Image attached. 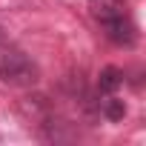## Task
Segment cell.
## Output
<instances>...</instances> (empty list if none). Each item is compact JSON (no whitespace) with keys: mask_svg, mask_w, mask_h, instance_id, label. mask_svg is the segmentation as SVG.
Segmentation results:
<instances>
[{"mask_svg":"<svg viewBox=\"0 0 146 146\" xmlns=\"http://www.w3.org/2000/svg\"><path fill=\"white\" fill-rule=\"evenodd\" d=\"M120 83H123V72L115 69V66H106V69L100 72V78H98V89L106 92V95H112Z\"/></svg>","mask_w":146,"mask_h":146,"instance_id":"277c9868","label":"cell"},{"mask_svg":"<svg viewBox=\"0 0 146 146\" xmlns=\"http://www.w3.org/2000/svg\"><path fill=\"white\" fill-rule=\"evenodd\" d=\"M103 32L117 46H132L135 43V23L129 20V15L120 17V20H115V23H109V26H103Z\"/></svg>","mask_w":146,"mask_h":146,"instance_id":"3957f363","label":"cell"},{"mask_svg":"<svg viewBox=\"0 0 146 146\" xmlns=\"http://www.w3.org/2000/svg\"><path fill=\"white\" fill-rule=\"evenodd\" d=\"M0 43H3V29H0Z\"/></svg>","mask_w":146,"mask_h":146,"instance_id":"8992f818","label":"cell"},{"mask_svg":"<svg viewBox=\"0 0 146 146\" xmlns=\"http://www.w3.org/2000/svg\"><path fill=\"white\" fill-rule=\"evenodd\" d=\"M100 112H103V117H109V120H123V117H126V103L117 100V98H106V100L100 103Z\"/></svg>","mask_w":146,"mask_h":146,"instance_id":"5b68a950","label":"cell"},{"mask_svg":"<svg viewBox=\"0 0 146 146\" xmlns=\"http://www.w3.org/2000/svg\"><path fill=\"white\" fill-rule=\"evenodd\" d=\"M0 80L12 86H32L37 80V66L20 49L0 43Z\"/></svg>","mask_w":146,"mask_h":146,"instance_id":"6da1fadb","label":"cell"},{"mask_svg":"<svg viewBox=\"0 0 146 146\" xmlns=\"http://www.w3.org/2000/svg\"><path fill=\"white\" fill-rule=\"evenodd\" d=\"M89 12H92V17H95L100 26H109V23L126 17L123 0H92V3H89Z\"/></svg>","mask_w":146,"mask_h":146,"instance_id":"7a4b0ae2","label":"cell"}]
</instances>
